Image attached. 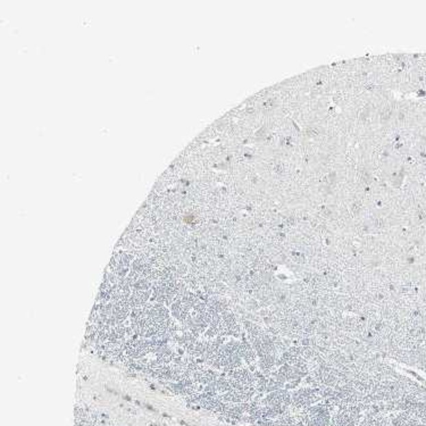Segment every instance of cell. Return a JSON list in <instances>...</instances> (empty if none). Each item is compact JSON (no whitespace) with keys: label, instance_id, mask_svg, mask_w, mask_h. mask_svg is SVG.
<instances>
[{"label":"cell","instance_id":"6da1fadb","mask_svg":"<svg viewBox=\"0 0 426 426\" xmlns=\"http://www.w3.org/2000/svg\"><path fill=\"white\" fill-rule=\"evenodd\" d=\"M303 423L306 426H330L331 410L325 403H318L301 410Z\"/></svg>","mask_w":426,"mask_h":426},{"label":"cell","instance_id":"7a4b0ae2","mask_svg":"<svg viewBox=\"0 0 426 426\" xmlns=\"http://www.w3.org/2000/svg\"><path fill=\"white\" fill-rule=\"evenodd\" d=\"M323 400V393L318 388H301L291 393V407L296 410H305L308 407L314 406L315 403Z\"/></svg>","mask_w":426,"mask_h":426},{"label":"cell","instance_id":"3957f363","mask_svg":"<svg viewBox=\"0 0 426 426\" xmlns=\"http://www.w3.org/2000/svg\"><path fill=\"white\" fill-rule=\"evenodd\" d=\"M362 410L358 406L339 408L331 418L330 426H357L360 422Z\"/></svg>","mask_w":426,"mask_h":426}]
</instances>
